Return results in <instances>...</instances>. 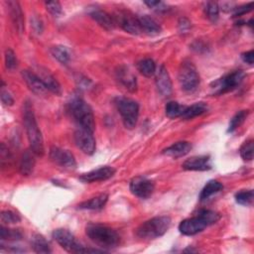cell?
Segmentation results:
<instances>
[{"label": "cell", "instance_id": "obj_1", "mask_svg": "<svg viewBox=\"0 0 254 254\" xmlns=\"http://www.w3.org/2000/svg\"><path fill=\"white\" fill-rule=\"evenodd\" d=\"M23 121L27 133V138L30 144V150L36 156H43L45 152L44 139L40 127L37 123L33 106L29 101H26L24 105Z\"/></svg>", "mask_w": 254, "mask_h": 254}, {"label": "cell", "instance_id": "obj_2", "mask_svg": "<svg viewBox=\"0 0 254 254\" xmlns=\"http://www.w3.org/2000/svg\"><path fill=\"white\" fill-rule=\"evenodd\" d=\"M67 108L71 117L74 119L79 127L87 129L91 132L94 131V115L91 107L84 99L77 95L72 96L67 103Z\"/></svg>", "mask_w": 254, "mask_h": 254}, {"label": "cell", "instance_id": "obj_3", "mask_svg": "<svg viewBox=\"0 0 254 254\" xmlns=\"http://www.w3.org/2000/svg\"><path fill=\"white\" fill-rule=\"evenodd\" d=\"M85 233L93 243L102 248H115L120 243L119 234L111 227L103 224L88 223L85 227Z\"/></svg>", "mask_w": 254, "mask_h": 254}, {"label": "cell", "instance_id": "obj_4", "mask_svg": "<svg viewBox=\"0 0 254 254\" xmlns=\"http://www.w3.org/2000/svg\"><path fill=\"white\" fill-rule=\"evenodd\" d=\"M171 223L172 219L167 215L152 217L143 222L136 229V235L139 238L146 240L159 238L169 230Z\"/></svg>", "mask_w": 254, "mask_h": 254}, {"label": "cell", "instance_id": "obj_5", "mask_svg": "<svg viewBox=\"0 0 254 254\" xmlns=\"http://www.w3.org/2000/svg\"><path fill=\"white\" fill-rule=\"evenodd\" d=\"M114 103L121 116L124 126L127 129H133L138 121L139 104L135 100L124 96L116 97Z\"/></svg>", "mask_w": 254, "mask_h": 254}, {"label": "cell", "instance_id": "obj_6", "mask_svg": "<svg viewBox=\"0 0 254 254\" xmlns=\"http://www.w3.org/2000/svg\"><path fill=\"white\" fill-rule=\"evenodd\" d=\"M179 83L181 88L186 92L194 91L200 82L199 73L195 65L190 61H184L179 68L178 73Z\"/></svg>", "mask_w": 254, "mask_h": 254}, {"label": "cell", "instance_id": "obj_7", "mask_svg": "<svg viewBox=\"0 0 254 254\" xmlns=\"http://www.w3.org/2000/svg\"><path fill=\"white\" fill-rule=\"evenodd\" d=\"M53 238L58 242L59 245H61L62 248H64L65 251L69 253H87V252H102V250L97 249H89L85 248L83 245H81L74 235L70 233L68 230L64 228H58L55 229L53 232Z\"/></svg>", "mask_w": 254, "mask_h": 254}, {"label": "cell", "instance_id": "obj_8", "mask_svg": "<svg viewBox=\"0 0 254 254\" xmlns=\"http://www.w3.org/2000/svg\"><path fill=\"white\" fill-rule=\"evenodd\" d=\"M245 77V73L242 70H235L231 73L225 74L222 77L214 80L211 84V90L213 94H223L225 92L235 89Z\"/></svg>", "mask_w": 254, "mask_h": 254}, {"label": "cell", "instance_id": "obj_9", "mask_svg": "<svg viewBox=\"0 0 254 254\" xmlns=\"http://www.w3.org/2000/svg\"><path fill=\"white\" fill-rule=\"evenodd\" d=\"M129 189L132 194L135 196L140 198H148L152 195L155 190V184L146 177L138 176L130 181Z\"/></svg>", "mask_w": 254, "mask_h": 254}, {"label": "cell", "instance_id": "obj_10", "mask_svg": "<svg viewBox=\"0 0 254 254\" xmlns=\"http://www.w3.org/2000/svg\"><path fill=\"white\" fill-rule=\"evenodd\" d=\"M74 142L75 145L86 155H92L96 149L95 139L93 137V132L78 127L74 131Z\"/></svg>", "mask_w": 254, "mask_h": 254}, {"label": "cell", "instance_id": "obj_11", "mask_svg": "<svg viewBox=\"0 0 254 254\" xmlns=\"http://www.w3.org/2000/svg\"><path fill=\"white\" fill-rule=\"evenodd\" d=\"M50 158L55 164L64 169L71 170L76 167L74 156L68 150L54 146L50 150Z\"/></svg>", "mask_w": 254, "mask_h": 254}, {"label": "cell", "instance_id": "obj_12", "mask_svg": "<svg viewBox=\"0 0 254 254\" xmlns=\"http://www.w3.org/2000/svg\"><path fill=\"white\" fill-rule=\"evenodd\" d=\"M115 23H118L125 32L132 35H139L142 33L138 17L129 11H119L115 17Z\"/></svg>", "mask_w": 254, "mask_h": 254}, {"label": "cell", "instance_id": "obj_13", "mask_svg": "<svg viewBox=\"0 0 254 254\" xmlns=\"http://www.w3.org/2000/svg\"><path fill=\"white\" fill-rule=\"evenodd\" d=\"M22 76L29 89L39 96H44L48 93V88L42 81V79L36 74L34 70L25 69L22 71Z\"/></svg>", "mask_w": 254, "mask_h": 254}, {"label": "cell", "instance_id": "obj_14", "mask_svg": "<svg viewBox=\"0 0 254 254\" xmlns=\"http://www.w3.org/2000/svg\"><path fill=\"white\" fill-rule=\"evenodd\" d=\"M115 174V169L110 166H104L100 167L98 169L92 170L90 172H87L85 174H82L79 177V180L83 183H95V182H101L106 181L110 178H112Z\"/></svg>", "mask_w": 254, "mask_h": 254}, {"label": "cell", "instance_id": "obj_15", "mask_svg": "<svg viewBox=\"0 0 254 254\" xmlns=\"http://www.w3.org/2000/svg\"><path fill=\"white\" fill-rule=\"evenodd\" d=\"M207 225L205 222L196 214V216L184 219L179 224V230L182 234L187 236L195 235L201 232Z\"/></svg>", "mask_w": 254, "mask_h": 254}, {"label": "cell", "instance_id": "obj_16", "mask_svg": "<svg viewBox=\"0 0 254 254\" xmlns=\"http://www.w3.org/2000/svg\"><path fill=\"white\" fill-rule=\"evenodd\" d=\"M88 9V15L102 28H104L107 31H111L115 27V20L109 15L107 12H105L102 9H99L96 6H89Z\"/></svg>", "mask_w": 254, "mask_h": 254}, {"label": "cell", "instance_id": "obj_17", "mask_svg": "<svg viewBox=\"0 0 254 254\" xmlns=\"http://www.w3.org/2000/svg\"><path fill=\"white\" fill-rule=\"evenodd\" d=\"M34 71L42 79V81L44 82V84L46 85V87L48 88L49 91H51L57 95L62 94V86H61L60 82L57 80V78L50 72V70H48L45 67L39 66Z\"/></svg>", "mask_w": 254, "mask_h": 254}, {"label": "cell", "instance_id": "obj_18", "mask_svg": "<svg viewBox=\"0 0 254 254\" xmlns=\"http://www.w3.org/2000/svg\"><path fill=\"white\" fill-rule=\"evenodd\" d=\"M156 86L158 91L163 96H169L173 90V84L170 77V74L165 67V65H161L156 74Z\"/></svg>", "mask_w": 254, "mask_h": 254}, {"label": "cell", "instance_id": "obj_19", "mask_svg": "<svg viewBox=\"0 0 254 254\" xmlns=\"http://www.w3.org/2000/svg\"><path fill=\"white\" fill-rule=\"evenodd\" d=\"M187 171H208L211 169L209 156H193L186 160L182 165Z\"/></svg>", "mask_w": 254, "mask_h": 254}, {"label": "cell", "instance_id": "obj_20", "mask_svg": "<svg viewBox=\"0 0 254 254\" xmlns=\"http://www.w3.org/2000/svg\"><path fill=\"white\" fill-rule=\"evenodd\" d=\"M9 12H10V17L12 19V22L18 31V33H23L24 31V14L22 11V8L20 6V3L18 1H7L6 2Z\"/></svg>", "mask_w": 254, "mask_h": 254}, {"label": "cell", "instance_id": "obj_21", "mask_svg": "<svg viewBox=\"0 0 254 254\" xmlns=\"http://www.w3.org/2000/svg\"><path fill=\"white\" fill-rule=\"evenodd\" d=\"M116 77L119 82L129 91H135L137 89L136 76L131 72V70L126 66L118 67L116 71Z\"/></svg>", "mask_w": 254, "mask_h": 254}, {"label": "cell", "instance_id": "obj_22", "mask_svg": "<svg viewBox=\"0 0 254 254\" xmlns=\"http://www.w3.org/2000/svg\"><path fill=\"white\" fill-rule=\"evenodd\" d=\"M191 144L188 141H180L177 143H174L173 145L169 146L168 148H166L163 151V154L171 157L173 159H178L181 157L186 156L187 154L190 153V151L191 150Z\"/></svg>", "mask_w": 254, "mask_h": 254}, {"label": "cell", "instance_id": "obj_23", "mask_svg": "<svg viewBox=\"0 0 254 254\" xmlns=\"http://www.w3.org/2000/svg\"><path fill=\"white\" fill-rule=\"evenodd\" d=\"M138 21H139L142 33H145L150 36H155L160 34L162 31L161 26L156 22L155 19H153L149 15L138 16Z\"/></svg>", "mask_w": 254, "mask_h": 254}, {"label": "cell", "instance_id": "obj_24", "mask_svg": "<svg viewBox=\"0 0 254 254\" xmlns=\"http://www.w3.org/2000/svg\"><path fill=\"white\" fill-rule=\"evenodd\" d=\"M108 199V194L100 193L88 200H85L78 204L79 208L82 209H89V210H99L104 207Z\"/></svg>", "mask_w": 254, "mask_h": 254}, {"label": "cell", "instance_id": "obj_25", "mask_svg": "<svg viewBox=\"0 0 254 254\" xmlns=\"http://www.w3.org/2000/svg\"><path fill=\"white\" fill-rule=\"evenodd\" d=\"M34 155L35 154L31 150L25 151V153L22 155L20 165H19V170L23 176H29L33 172L35 167Z\"/></svg>", "mask_w": 254, "mask_h": 254}, {"label": "cell", "instance_id": "obj_26", "mask_svg": "<svg viewBox=\"0 0 254 254\" xmlns=\"http://www.w3.org/2000/svg\"><path fill=\"white\" fill-rule=\"evenodd\" d=\"M207 111V105L204 102H196L190 106H186L182 118L184 119H192L196 116H199Z\"/></svg>", "mask_w": 254, "mask_h": 254}, {"label": "cell", "instance_id": "obj_27", "mask_svg": "<svg viewBox=\"0 0 254 254\" xmlns=\"http://www.w3.org/2000/svg\"><path fill=\"white\" fill-rule=\"evenodd\" d=\"M52 56L61 64H66L71 59V53L67 47L63 45H57L51 48Z\"/></svg>", "mask_w": 254, "mask_h": 254}, {"label": "cell", "instance_id": "obj_28", "mask_svg": "<svg viewBox=\"0 0 254 254\" xmlns=\"http://www.w3.org/2000/svg\"><path fill=\"white\" fill-rule=\"evenodd\" d=\"M222 189H223V186L220 182H218L216 180H210L209 182H207V184L201 190V191L199 193V200L207 199L211 195L220 191Z\"/></svg>", "mask_w": 254, "mask_h": 254}, {"label": "cell", "instance_id": "obj_29", "mask_svg": "<svg viewBox=\"0 0 254 254\" xmlns=\"http://www.w3.org/2000/svg\"><path fill=\"white\" fill-rule=\"evenodd\" d=\"M31 245L36 253H51V247L46 238L41 234H35L31 239Z\"/></svg>", "mask_w": 254, "mask_h": 254}, {"label": "cell", "instance_id": "obj_30", "mask_svg": "<svg viewBox=\"0 0 254 254\" xmlns=\"http://www.w3.org/2000/svg\"><path fill=\"white\" fill-rule=\"evenodd\" d=\"M137 68L141 74L150 77L156 73V64L152 59H143L137 64Z\"/></svg>", "mask_w": 254, "mask_h": 254}, {"label": "cell", "instance_id": "obj_31", "mask_svg": "<svg viewBox=\"0 0 254 254\" xmlns=\"http://www.w3.org/2000/svg\"><path fill=\"white\" fill-rule=\"evenodd\" d=\"M185 108V105H181L176 101H170L165 106V113L169 118H178L182 117Z\"/></svg>", "mask_w": 254, "mask_h": 254}, {"label": "cell", "instance_id": "obj_32", "mask_svg": "<svg viewBox=\"0 0 254 254\" xmlns=\"http://www.w3.org/2000/svg\"><path fill=\"white\" fill-rule=\"evenodd\" d=\"M23 237V234L18 229H11L4 227L3 225L0 228V238L1 240L6 241H18L21 240Z\"/></svg>", "mask_w": 254, "mask_h": 254}, {"label": "cell", "instance_id": "obj_33", "mask_svg": "<svg viewBox=\"0 0 254 254\" xmlns=\"http://www.w3.org/2000/svg\"><path fill=\"white\" fill-rule=\"evenodd\" d=\"M204 14L211 22H216L219 17V6L214 1H208L204 5Z\"/></svg>", "mask_w": 254, "mask_h": 254}, {"label": "cell", "instance_id": "obj_34", "mask_svg": "<svg viewBox=\"0 0 254 254\" xmlns=\"http://www.w3.org/2000/svg\"><path fill=\"white\" fill-rule=\"evenodd\" d=\"M248 114H249V110H241V111L237 112L231 118V120L229 122V126H228V129H227V132L231 133L234 130H236L245 121V119L247 118Z\"/></svg>", "mask_w": 254, "mask_h": 254}, {"label": "cell", "instance_id": "obj_35", "mask_svg": "<svg viewBox=\"0 0 254 254\" xmlns=\"http://www.w3.org/2000/svg\"><path fill=\"white\" fill-rule=\"evenodd\" d=\"M197 215L205 222V224L207 226L216 223L220 219L219 213H217L213 210H210V209H200L197 212Z\"/></svg>", "mask_w": 254, "mask_h": 254}, {"label": "cell", "instance_id": "obj_36", "mask_svg": "<svg viewBox=\"0 0 254 254\" xmlns=\"http://www.w3.org/2000/svg\"><path fill=\"white\" fill-rule=\"evenodd\" d=\"M254 198V193L252 190H241L238 191L235 194V200L237 203L245 206H249L252 204Z\"/></svg>", "mask_w": 254, "mask_h": 254}, {"label": "cell", "instance_id": "obj_37", "mask_svg": "<svg viewBox=\"0 0 254 254\" xmlns=\"http://www.w3.org/2000/svg\"><path fill=\"white\" fill-rule=\"evenodd\" d=\"M253 150H254V143L253 140H247L242 144L240 147L239 153L241 158L244 161H251L253 159Z\"/></svg>", "mask_w": 254, "mask_h": 254}, {"label": "cell", "instance_id": "obj_38", "mask_svg": "<svg viewBox=\"0 0 254 254\" xmlns=\"http://www.w3.org/2000/svg\"><path fill=\"white\" fill-rule=\"evenodd\" d=\"M4 59H5V66L8 70H14L15 68H17L18 60H17V57L13 50L7 49L5 51Z\"/></svg>", "mask_w": 254, "mask_h": 254}, {"label": "cell", "instance_id": "obj_39", "mask_svg": "<svg viewBox=\"0 0 254 254\" xmlns=\"http://www.w3.org/2000/svg\"><path fill=\"white\" fill-rule=\"evenodd\" d=\"M21 220L20 216L12 210H2L1 211V221L5 224L17 223Z\"/></svg>", "mask_w": 254, "mask_h": 254}, {"label": "cell", "instance_id": "obj_40", "mask_svg": "<svg viewBox=\"0 0 254 254\" xmlns=\"http://www.w3.org/2000/svg\"><path fill=\"white\" fill-rule=\"evenodd\" d=\"M45 6H46L47 11H49L55 17H59L62 14V12H63L62 5H61V3L59 1H48V2H45Z\"/></svg>", "mask_w": 254, "mask_h": 254}, {"label": "cell", "instance_id": "obj_41", "mask_svg": "<svg viewBox=\"0 0 254 254\" xmlns=\"http://www.w3.org/2000/svg\"><path fill=\"white\" fill-rule=\"evenodd\" d=\"M144 3L151 9L155 10L156 12H160V13H163V12H167L169 10L168 8V5L165 4L164 2L162 1H144Z\"/></svg>", "mask_w": 254, "mask_h": 254}, {"label": "cell", "instance_id": "obj_42", "mask_svg": "<svg viewBox=\"0 0 254 254\" xmlns=\"http://www.w3.org/2000/svg\"><path fill=\"white\" fill-rule=\"evenodd\" d=\"M252 7H253V3L250 2L245 5L233 8V17H239V16H242V15L250 12L252 10Z\"/></svg>", "mask_w": 254, "mask_h": 254}, {"label": "cell", "instance_id": "obj_43", "mask_svg": "<svg viewBox=\"0 0 254 254\" xmlns=\"http://www.w3.org/2000/svg\"><path fill=\"white\" fill-rule=\"evenodd\" d=\"M178 28H179L180 33H182V34L188 33L190 31V29L191 28V23L187 18H181L178 23Z\"/></svg>", "mask_w": 254, "mask_h": 254}, {"label": "cell", "instance_id": "obj_44", "mask_svg": "<svg viewBox=\"0 0 254 254\" xmlns=\"http://www.w3.org/2000/svg\"><path fill=\"white\" fill-rule=\"evenodd\" d=\"M1 100L5 105H8V106L13 105V103H14L13 96L11 95V93L8 90L4 89V87H2V89H1Z\"/></svg>", "mask_w": 254, "mask_h": 254}, {"label": "cell", "instance_id": "obj_45", "mask_svg": "<svg viewBox=\"0 0 254 254\" xmlns=\"http://www.w3.org/2000/svg\"><path fill=\"white\" fill-rule=\"evenodd\" d=\"M241 59L244 63L248 64H253L254 62V52L253 50H250L248 52H245L241 55Z\"/></svg>", "mask_w": 254, "mask_h": 254}, {"label": "cell", "instance_id": "obj_46", "mask_svg": "<svg viewBox=\"0 0 254 254\" xmlns=\"http://www.w3.org/2000/svg\"><path fill=\"white\" fill-rule=\"evenodd\" d=\"M33 26H34V28L36 29V31H37V33H41L42 32V30H43V24H42V22L40 21V19H34L33 20Z\"/></svg>", "mask_w": 254, "mask_h": 254}]
</instances>
